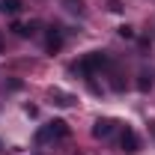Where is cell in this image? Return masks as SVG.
Instances as JSON below:
<instances>
[{"label":"cell","mask_w":155,"mask_h":155,"mask_svg":"<svg viewBox=\"0 0 155 155\" xmlns=\"http://www.w3.org/2000/svg\"><path fill=\"white\" fill-rule=\"evenodd\" d=\"M60 137H69V125H66L63 119H51L48 125H42L36 131L39 143H45V140H60Z\"/></svg>","instance_id":"7a4b0ae2"},{"label":"cell","mask_w":155,"mask_h":155,"mask_svg":"<svg viewBox=\"0 0 155 155\" xmlns=\"http://www.w3.org/2000/svg\"><path fill=\"white\" fill-rule=\"evenodd\" d=\"M152 72H149V69H143V72H140V75H137V90H140V93H149V90H152Z\"/></svg>","instance_id":"8992f818"},{"label":"cell","mask_w":155,"mask_h":155,"mask_svg":"<svg viewBox=\"0 0 155 155\" xmlns=\"http://www.w3.org/2000/svg\"><path fill=\"white\" fill-rule=\"evenodd\" d=\"M12 30H15V36H33L36 33V24H12Z\"/></svg>","instance_id":"9c48e42d"},{"label":"cell","mask_w":155,"mask_h":155,"mask_svg":"<svg viewBox=\"0 0 155 155\" xmlns=\"http://www.w3.org/2000/svg\"><path fill=\"white\" fill-rule=\"evenodd\" d=\"M114 131H116L114 119H96V125H93V137H98V140H107Z\"/></svg>","instance_id":"277c9868"},{"label":"cell","mask_w":155,"mask_h":155,"mask_svg":"<svg viewBox=\"0 0 155 155\" xmlns=\"http://www.w3.org/2000/svg\"><path fill=\"white\" fill-rule=\"evenodd\" d=\"M107 9H110V12H119V9H122V3H119V0H110V3H107Z\"/></svg>","instance_id":"7c38bea8"},{"label":"cell","mask_w":155,"mask_h":155,"mask_svg":"<svg viewBox=\"0 0 155 155\" xmlns=\"http://www.w3.org/2000/svg\"><path fill=\"white\" fill-rule=\"evenodd\" d=\"M45 48H48L51 54H57L60 48H63V36H60L57 27H51V30H48V36H45Z\"/></svg>","instance_id":"5b68a950"},{"label":"cell","mask_w":155,"mask_h":155,"mask_svg":"<svg viewBox=\"0 0 155 155\" xmlns=\"http://www.w3.org/2000/svg\"><path fill=\"white\" fill-rule=\"evenodd\" d=\"M69 12H84V0H63Z\"/></svg>","instance_id":"30bf717a"},{"label":"cell","mask_w":155,"mask_h":155,"mask_svg":"<svg viewBox=\"0 0 155 155\" xmlns=\"http://www.w3.org/2000/svg\"><path fill=\"white\" fill-rule=\"evenodd\" d=\"M149 131H152V134H155V122H149Z\"/></svg>","instance_id":"4fadbf2b"},{"label":"cell","mask_w":155,"mask_h":155,"mask_svg":"<svg viewBox=\"0 0 155 155\" xmlns=\"http://www.w3.org/2000/svg\"><path fill=\"white\" fill-rule=\"evenodd\" d=\"M107 63H110V60H107V54H104V51H90V54L81 60V63H75L72 69H75L78 75H96L98 69H104Z\"/></svg>","instance_id":"6da1fadb"},{"label":"cell","mask_w":155,"mask_h":155,"mask_svg":"<svg viewBox=\"0 0 155 155\" xmlns=\"http://www.w3.org/2000/svg\"><path fill=\"white\" fill-rule=\"evenodd\" d=\"M21 6H24L21 0H3V3H0V9H3V12H9V15H18Z\"/></svg>","instance_id":"ba28073f"},{"label":"cell","mask_w":155,"mask_h":155,"mask_svg":"<svg viewBox=\"0 0 155 155\" xmlns=\"http://www.w3.org/2000/svg\"><path fill=\"white\" fill-rule=\"evenodd\" d=\"M0 51H3V36H0Z\"/></svg>","instance_id":"5bb4252c"},{"label":"cell","mask_w":155,"mask_h":155,"mask_svg":"<svg viewBox=\"0 0 155 155\" xmlns=\"http://www.w3.org/2000/svg\"><path fill=\"white\" fill-rule=\"evenodd\" d=\"M51 98H54V104H60V107H72V104H75V96L60 93V90H54V93H51Z\"/></svg>","instance_id":"52a82bcc"},{"label":"cell","mask_w":155,"mask_h":155,"mask_svg":"<svg viewBox=\"0 0 155 155\" xmlns=\"http://www.w3.org/2000/svg\"><path fill=\"white\" fill-rule=\"evenodd\" d=\"M119 36L122 39H134V30H131L128 24H122V27H119Z\"/></svg>","instance_id":"8fae6325"},{"label":"cell","mask_w":155,"mask_h":155,"mask_svg":"<svg viewBox=\"0 0 155 155\" xmlns=\"http://www.w3.org/2000/svg\"><path fill=\"white\" fill-rule=\"evenodd\" d=\"M119 146H122V152H125V155H137V152H140V140H137V134L131 131V128H125V131H122Z\"/></svg>","instance_id":"3957f363"}]
</instances>
